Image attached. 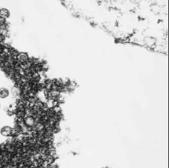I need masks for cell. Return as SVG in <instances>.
<instances>
[{
  "label": "cell",
  "instance_id": "cell-1",
  "mask_svg": "<svg viewBox=\"0 0 169 168\" xmlns=\"http://www.w3.org/2000/svg\"><path fill=\"white\" fill-rule=\"evenodd\" d=\"M13 133V128L10 126H4L0 130V134L3 137H10Z\"/></svg>",
  "mask_w": 169,
  "mask_h": 168
},
{
  "label": "cell",
  "instance_id": "cell-2",
  "mask_svg": "<svg viewBox=\"0 0 169 168\" xmlns=\"http://www.w3.org/2000/svg\"><path fill=\"white\" fill-rule=\"evenodd\" d=\"M10 95V91L8 89L5 87L0 88V98L5 99L8 97Z\"/></svg>",
  "mask_w": 169,
  "mask_h": 168
},
{
  "label": "cell",
  "instance_id": "cell-3",
  "mask_svg": "<svg viewBox=\"0 0 169 168\" xmlns=\"http://www.w3.org/2000/svg\"><path fill=\"white\" fill-rule=\"evenodd\" d=\"M10 16V11L7 8H1L0 10V17L2 19H8Z\"/></svg>",
  "mask_w": 169,
  "mask_h": 168
},
{
  "label": "cell",
  "instance_id": "cell-4",
  "mask_svg": "<svg viewBox=\"0 0 169 168\" xmlns=\"http://www.w3.org/2000/svg\"><path fill=\"white\" fill-rule=\"evenodd\" d=\"M25 123L26 125L29 127H32L34 124L35 120L34 118L31 116H28L25 118Z\"/></svg>",
  "mask_w": 169,
  "mask_h": 168
},
{
  "label": "cell",
  "instance_id": "cell-5",
  "mask_svg": "<svg viewBox=\"0 0 169 168\" xmlns=\"http://www.w3.org/2000/svg\"><path fill=\"white\" fill-rule=\"evenodd\" d=\"M27 58H28V57L27 56V55H25V54H24V53H21L18 56V59H19V61H20L22 62L25 61L27 59Z\"/></svg>",
  "mask_w": 169,
  "mask_h": 168
},
{
  "label": "cell",
  "instance_id": "cell-6",
  "mask_svg": "<svg viewBox=\"0 0 169 168\" xmlns=\"http://www.w3.org/2000/svg\"><path fill=\"white\" fill-rule=\"evenodd\" d=\"M11 93L13 96H17L19 94V90L17 87H13L11 89Z\"/></svg>",
  "mask_w": 169,
  "mask_h": 168
},
{
  "label": "cell",
  "instance_id": "cell-7",
  "mask_svg": "<svg viewBox=\"0 0 169 168\" xmlns=\"http://www.w3.org/2000/svg\"><path fill=\"white\" fill-rule=\"evenodd\" d=\"M0 109H1V104H0Z\"/></svg>",
  "mask_w": 169,
  "mask_h": 168
}]
</instances>
